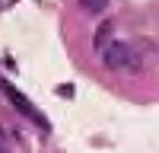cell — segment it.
I'll use <instances>...</instances> for the list:
<instances>
[{
    "label": "cell",
    "mask_w": 159,
    "mask_h": 153,
    "mask_svg": "<svg viewBox=\"0 0 159 153\" xmlns=\"http://www.w3.org/2000/svg\"><path fill=\"white\" fill-rule=\"evenodd\" d=\"M0 93H3V96L10 99V105L16 109V112L22 115V118L29 121V124H35V128H42V131H48V128H51V121H48V115H45L42 109H35V102H32L29 96H25V93H19V89L13 86L10 80H0Z\"/></svg>",
    "instance_id": "obj_1"
},
{
    "label": "cell",
    "mask_w": 159,
    "mask_h": 153,
    "mask_svg": "<svg viewBox=\"0 0 159 153\" xmlns=\"http://www.w3.org/2000/svg\"><path fill=\"white\" fill-rule=\"evenodd\" d=\"M102 64L108 70H115V73H140V67H143L140 58H137V51L127 42H111L102 51Z\"/></svg>",
    "instance_id": "obj_2"
},
{
    "label": "cell",
    "mask_w": 159,
    "mask_h": 153,
    "mask_svg": "<svg viewBox=\"0 0 159 153\" xmlns=\"http://www.w3.org/2000/svg\"><path fill=\"white\" fill-rule=\"evenodd\" d=\"M111 35H115V22H111V19H102L99 29H96V35H92V48L102 54V51L111 45Z\"/></svg>",
    "instance_id": "obj_3"
},
{
    "label": "cell",
    "mask_w": 159,
    "mask_h": 153,
    "mask_svg": "<svg viewBox=\"0 0 159 153\" xmlns=\"http://www.w3.org/2000/svg\"><path fill=\"white\" fill-rule=\"evenodd\" d=\"M108 3H111V0H80V10L89 13V16H99V13H105Z\"/></svg>",
    "instance_id": "obj_4"
},
{
    "label": "cell",
    "mask_w": 159,
    "mask_h": 153,
    "mask_svg": "<svg viewBox=\"0 0 159 153\" xmlns=\"http://www.w3.org/2000/svg\"><path fill=\"white\" fill-rule=\"evenodd\" d=\"M73 93H76V89H73V83H61V86H57V96H67V99H73Z\"/></svg>",
    "instance_id": "obj_5"
},
{
    "label": "cell",
    "mask_w": 159,
    "mask_h": 153,
    "mask_svg": "<svg viewBox=\"0 0 159 153\" xmlns=\"http://www.w3.org/2000/svg\"><path fill=\"white\" fill-rule=\"evenodd\" d=\"M0 153H10V147H7V140H0Z\"/></svg>",
    "instance_id": "obj_6"
}]
</instances>
